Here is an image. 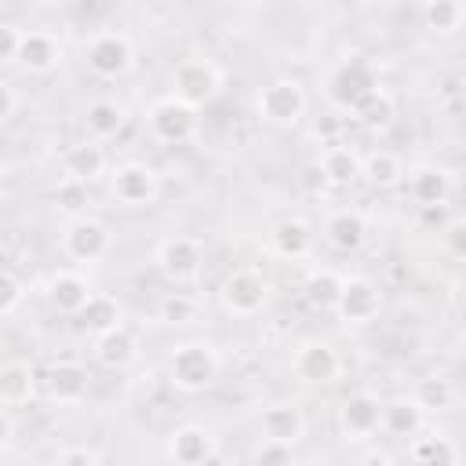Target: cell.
Segmentation results:
<instances>
[{
  "mask_svg": "<svg viewBox=\"0 0 466 466\" xmlns=\"http://www.w3.org/2000/svg\"><path fill=\"white\" fill-rule=\"evenodd\" d=\"M222 371V360L211 342H182L167 357V379L182 393H200L208 390Z\"/></svg>",
  "mask_w": 466,
  "mask_h": 466,
  "instance_id": "obj_1",
  "label": "cell"
},
{
  "mask_svg": "<svg viewBox=\"0 0 466 466\" xmlns=\"http://www.w3.org/2000/svg\"><path fill=\"white\" fill-rule=\"evenodd\" d=\"M379 87H382V84H379V73H375V66H371L364 55L342 58L339 69H335L331 80H328L331 102H335L339 109H350V113H357V106L368 102Z\"/></svg>",
  "mask_w": 466,
  "mask_h": 466,
  "instance_id": "obj_2",
  "label": "cell"
},
{
  "mask_svg": "<svg viewBox=\"0 0 466 466\" xmlns=\"http://www.w3.org/2000/svg\"><path fill=\"white\" fill-rule=\"evenodd\" d=\"M222 91V69L211 58H182L171 69V95L182 98L186 106L200 109L215 102Z\"/></svg>",
  "mask_w": 466,
  "mask_h": 466,
  "instance_id": "obj_3",
  "label": "cell"
},
{
  "mask_svg": "<svg viewBox=\"0 0 466 466\" xmlns=\"http://www.w3.org/2000/svg\"><path fill=\"white\" fill-rule=\"evenodd\" d=\"M255 113L273 127H295L306 113V87L295 76H277L255 95Z\"/></svg>",
  "mask_w": 466,
  "mask_h": 466,
  "instance_id": "obj_4",
  "label": "cell"
},
{
  "mask_svg": "<svg viewBox=\"0 0 466 466\" xmlns=\"http://www.w3.org/2000/svg\"><path fill=\"white\" fill-rule=\"evenodd\" d=\"M84 58H87V69L102 80H113V76H124L135 62V44L127 33L120 29H102L87 40L84 47Z\"/></svg>",
  "mask_w": 466,
  "mask_h": 466,
  "instance_id": "obj_5",
  "label": "cell"
},
{
  "mask_svg": "<svg viewBox=\"0 0 466 466\" xmlns=\"http://www.w3.org/2000/svg\"><path fill=\"white\" fill-rule=\"evenodd\" d=\"M157 269L171 280V284H193L200 277V266H204V248L197 237H164L157 244V255H153Z\"/></svg>",
  "mask_w": 466,
  "mask_h": 466,
  "instance_id": "obj_6",
  "label": "cell"
},
{
  "mask_svg": "<svg viewBox=\"0 0 466 466\" xmlns=\"http://www.w3.org/2000/svg\"><path fill=\"white\" fill-rule=\"evenodd\" d=\"M109 193H113V200H120L124 208L153 204V200L160 197V175H157V167H149V164H142V160L116 164L113 175H109Z\"/></svg>",
  "mask_w": 466,
  "mask_h": 466,
  "instance_id": "obj_7",
  "label": "cell"
},
{
  "mask_svg": "<svg viewBox=\"0 0 466 466\" xmlns=\"http://www.w3.org/2000/svg\"><path fill=\"white\" fill-rule=\"evenodd\" d=\"M146 124H149L153 138H160V142H167V146H178V142L193 138V131H197V109L186 106L182 98L167 95V98H160V102L149 106Z\"/></svg>",
  "mask_w": 466,
  "mask_h": 466,
  "instance_id": "obj_8",
  "label": "cell"
},
{
  "mask_svg": "<svg viewBox=\"0 0 466 466\" xmlns=\"http://www.w3.org/2000/svg\"><path fill=\"white\" fill-rule=\"evenodd\" d=\"M269 299V284L258 269H233L226 280H222V306L233 313V317H255L262 313Z\"/></svg>",
  "mask_w": 466,
  "mask_h": 466,
  "instance_id": "obj_9",
  "label": "cell"
},
{
  "mask_svg": "<svg viewBox=\"0 0 466 466\" xmlns=\"http://www.w3.org/2000/svg\"><path fill=\"white\" fill-rule=\"evenodd\" d=\"M335 313L346 324H371L382 313V291H379V284L368 280V277H346Z\"/></svg>",
  "mask_w": 466,
  "mask_h": 466,
  "instance_id": "obj_10",
  "label": "cell"
},
{
  "mask_svg": "<svg viewBox=\"0 0 466 466\" xmlns=\"http://www.w3.org/2000/svg\"><path fill=\"white\" fill-rule=\"evenodd\" d=\"M62 251L73 258V262H98L106 258L109 251V229L98 222V218H76L66 226L62 233Z\"/></svg>",
  "mask_w": 466,
  "mask_h": 466,
  "instance_id": "obj_11",
  "label": "cell"
},
{
  "mask_svg": "<svg viewBox=\"0 0 466 466\" xmlns=\"http://www.w3.org/2000/svg\"><path fill=\"white\" fill-rule=\"evenodd\" d=\"M342 371V357L331 342H320V339H309L295 350V375L302 382H313V386H324V382H335Z\"/></svg>",
  "mask_w": 466,
  "mask_h": 466,
  "instance_id": "obj_12",
  "label": "cell"
},
{
  "mask_svg": "<svg viewBox=\"0 0 466 466\" xmlns=\"http://www.w3.org/2000/svg\"><path fill=\"white\" fill-rule=\"evenodd\" d=\"M339 426H342V433L350 441L371 437L375 430H382V400L375 393H368V390L350 393L342 400V408H339Z\"/></svg>",
  "mask_w": 466,
  "mask_h": 466,
  "instance_id": "obj_13",
  "label": "cell"
},
{
  "mask_svg": "<svg viewBox=\"0 0 466 466\" xmlns=\"http://www.w3.org/2000/svg\"><path fill=\"white\" fill-rule=\"evenodd\" d=\"M44 295H47V302L58 309V313H80L87 302H91V284H87V277L84 273H76V269H58V273H51L47 277V288H44Z\"/></svg>",
  "mask_w": 466,
  "mask_h": 466,
  "instance_id": "obj_14",
  "label": "cell"
},
{
  "mask_svg": "<svg viewBox=\"0 0 466 466\" xmlns=\"http://www.w3.org/2000/svg\"><path fill=\"white\" fill-rule=\"evenodd\" d=\"M95 360H98L102 368H109V371H127V368L138 360V335H135L127 324H120V328L98 335V339H95Z\"/></svg>",
  "mask_w": 466,
  "mask_h": 466,
  "instance_id": "obj_15",
  "label": "cell"
},
{
  "mask_svg": "<svg viewBox=\"0 0 466 466\" xmlns=\"http://www.w3.org/2000/svg\"><path fill=\"white\" fill-rule=\"evenodd\" d=\"M258 430H262V441H280L295 448L306 433V415L295 404H269L258 415Z\"/></svg>",
  "mask_w": 466,
  "mask_h": 466,
  "instance_id": "obj_16",
  "label": "cell"
},
{
  "mask_svg": "<svg viewBox=\"0 0 466 466\" xmlns=\"http://www.w3.org/2000/svg\"><path fill=\"white\" fill-rule=\"evenodd\" d=\"M62 171H66V178L84 182V186H91L95 178H102L106 175V149H102V142L84 138V142L69 146L62 153Z\"/></svg>",
  "mask_w": 466,
  "mask_h": 466,
  "instance_id": "obj_17",
  "label": "cell"
},
{
  "mask_svg": "<svg viewBox=\"0 0 466 466\" xmlns=\"http://www.w3.org/2000/svg\"><path fill=\"white\" fill-rule=\"evenodd\" d=\"M317 167L324 171V182H331V186H350V182H357V178L364 175V157H360L353 146L335 142V146H324V149H320Z\"/></svg>",
  "mask_w": 466,
  "mask_h": 466,
  "instance_id": "obj_18",
  "label": "cell"
},
{
  "mask_svg": "<svg viewBox=\"0 0 466 466\" xmlns=\"http://www.w3.org/2000/svg\"><path fill=\"white\" fill-rule=\"evenodd\" d=\"M62 58V44L55 40V33L47 29H29L22 36V51H18V66L29 73H51Z\"/></svg>",
  "mask_w": 466,
  "mask_h": 466,
  "instance_id": "obj_19",
  "label": "cell"
},
{
  "mask_svg": "<svg viewBox=\"0 0 466 466\" xmlns=\"http://www.w3.org/2000/svg\"><path fill=\"white\" fill-rule=\"evenodd\" d=\"M87 368L76 364V360H58L51 364L47 371V393L58 400V404H80L87 397Z\"/></svg>",
  "mask_w": 466,
  "mask_h": 466,
  "instance_id": "obj_20",
  "label": "cell"
},
{
  "mask_svg": "<svg viewBox=\"0 0 466 466\" xmlns=\"http://www.w3.org/2000/svg\"><path fill=\"white\" fill-rule=\"evenodd\" d=\"M408 189L422 208H444L448 197H451V175L444 167H437V164H422V167L411 171Z\"/></svg>",
  "mask_w": 466,
  "mask_h": 466,
  "instance_id": "obj_21",
  "label": "cell"
},
{
  "mask_svg": "<svg viewBox=\"0 0 466 466\" xmlns=\"http://www.w3.org/2000/svg\"><path fill=\"white\" fill-rule=\"evenodd\" d=\"M33 397H36V371L25 360H7L0 368V404L15 411Z\"/></svg>",
  "mask_w": 466,
  "mask_h": 466,
  "instance_id": "obj_22",
  "label": "cell"
},
{
  "mask_svg": "<svg viewBox=\"0 0 466 466\" xmlns=\"http://www.w3.org/2000/svg\"><path fill=\"white\" fill-rule=\"evenodd\" d=\"M167 451H171V459L178 462V466H204L208 459H211V451H215V444H211V433L204 430V426H178L175 433H171V444H167Z\"/></svg>",
  "mask_w": 466,
  "mask_h": 466,
  "instance_id": "obj_23",
  "label": "cell"
},
{
  "mask_svg": "<svg viewBox=\"0 0 466 466\" xmlns=\"http://www.w3.org/2000/svg\"><path fill=\"white\" fill-rule=\"evenodd\" d=\"M127 124V109L113 98H95L87 109H84V135L91 142H106L113 135H120V127Z\"/></svg>",
  "mask_w": 466,
  "mask_h": 466,
  "instance_id": "obj_24",
  "label": "cell"
},
{
  "mask_svg": "<svg viewBox=\"0 0 466 466\" xmlns=\"http://www.w3.org/2000/svg\"><path fill=\"white\" fill-rule=\"evenodd\" d=\"M422 422H426V411L419 408L415 397H393V400L382 404V430L390 437H404V441L411 437L415 441Z\"/></svg>",
  "mask_w": 466,
  "mask_h": 466,
  "instance_id": "obj_25",
  "label": "cell"
},
{
  "mask_svg": "<svg viewBox=\"0 0 466 466\" xmlns=\"http://www.w3.org/2000/svg\"><path fill=\"white\" fill-rule=\"evenodd\" d=\"M324 237H328V244L335 248V251H357L364 240H368V222H364V215L360 211H335L331 218H328V226H324Z\"/></svg>",
  "mask_w": 466,
  "mask_h": 466,
  "instance_id": "obj_26",
  "label": "cell"
},
{
  "mask_svg": "<svg viewBox=\"0 0 466 466\" xmlns=\"http://www.w3.org/2000/svg\"><path fill=\"white\" fill-rule=\"evenodd\" d=\"M342 284H346V277H339L335 269H328V266H320V269H309V277L302 280V299L313 306V309H320V313H335V306H339V295H342Z\"/></svg>",
  "mask_w": 466,
  "mask_h": 466,
  "instance_id": "obj_27",
  "label": "cell"
},
{
  "mask_svg": "<svg viewBox=\"0 0 466 466\" xmlns=\"http://www.w3.org/2000/svg\"><path fill=\"white\" fill-rule=\"evenodd\" d=\"M76 320H80V328H87V331H95V335H106V331H113V328L124 324V320H120V302H116L113 295H102V291L91 295V302L76 313Z\"/></svg>",
  "mask_w": 466,
  "mask_h": 466,
  "instance_id": "obj_28",
  "label": "cell"
},
{
  "mask_svg": "<svg viewBox=\"0 0 466 466\" xmlns=\"http://www.w3.org/2000/svg\"><path fill=\"white\" fill-rule=\"evenodd\" d=\"M273 248L284 255V258H306L313 251V229L302 222V218H284L277 222L273 229Z\"/></svg>",
  "mask_w": 466,
  "mask_h": 466,
  "instance_id": "obj_29",
  "label": "cell"
},
{
  "mask_svg": "<svg viewBox=\"0 0 466 466\" xmlns=\"http://www.w3.org/2000/svg\"><path fill=\"white\" fill-rule=\"evenodd\" d=\"M411 462L415 466H455L459 462V448L444 433L415 437L411 441Z\"/></svg>",
  "mask_w": 466,
  "mask_h": 466,
  "instance_id": "obj_30",
  "label": "cell"
},
{
  "mask_svg": "<svg viewBox=\"0 0 466 466\" xmlns=\"http://www.w3.org/2000/svg\"><path fill=\"white\" fill-rule=\"evenodd\" d=\"M364 178H368L371 186H379V189H390V186H397V182L404 178V164H400L397 153L375 149V153L364 157Z\"/></svg>",
  "mask_w": 466,
  "mask_h": 466,
  "instance_id": "obj_31",
  "label": "cell"
},
{
  "mask_svg": "<svg viewBox=\"0 0 466 466\" xmlns=\"http://www.w3.org/2000/svg\"><path fill=\"white\" fill-rule=\"evenodd\" d=\"M422 22L433 33H451L466 22V7L459 0H426L422 4Z\"/></svg>",
  "mask_w": 466,
  "mask_h": 466,
  "instance_id": "obj_32",
  "label": "cell"
},
{
  "mask_svg": "<svg viewBox=\"0 0 466 466\" xmlns=\"http://www.w3.org/2000/svg\"><path fill=\"white\" fill-rule=\"evenodd\" d=\"M411 397L419 400L422 411H444V408H451L455 390H451V382L444 375H426V379L415 382V393Z\"/></svg>",
  "mask_w": 466,
  "mask_h": 466,
  "instance_id": "obj_33",
  "label": "cell"
},
{
  "mask_svg": "<svg viewBox=\"0 0 466 466\" xmlns=\"http://www.w3.org/2000/svg\"><path fill=\"white\" fill-rule=\"evenodd\" d=\"M55 208H58L62 215H69V222L87 218V208H91L87 186H84V182H73V178H62L58 189H55Z\"/></svg>",
  "mask_w": 466,
  "mask_h": 466,
  "instance_id": "obj_34",
  "label": "cell"
},
{
  "mask_svg": "<svg viewBox=\"0 0 466 466\" xmlns=\"http://www.w3.org/2000/svg\"><path fill=\"white\" fill-rule=\"evenodd\" d=\"M197 299L186 295V291H167L160 302H157V317L164 324H193L197 320Z\"/></svg>",
  "mask_w": 466,
  "mask_h": 466,
  "instance_id": "obj_35",
  "label": "cell"
},
{
  "mask_svg": "<svg viewBox=\"0 0 466 466\" xmlns=\"http://www.w3.org/2000/svg\"><path fill=\"white\" fill-rule=\"evenodd\" d=\"M353 116H357L360 124H368V127H386V124L393 120V98L379 87L368 102H360V106H357V113H353Z\"/></svg>",
  "mask_w": 466,
  "mask_h": 466,
  "instance_id": "obj_36",
  "label": "cell"
},
{
  "mask_svg": "<svg viewBox=\"0 0 466 466\" xmlns=\"http://www.w3.org/2000/svg\"><path fill=\"white\" fill-rule=\"evenodd\" d=\"M251 466H299L295 459V448L291 444H280V441H262L251 455Z\"/></svg>",
  "mask_w": 466,
  "mask_h": 466,
  "instance_id": "obj_37",
  "label": "cell"
},
{
  "mask_svg": "<svg viewBox=\"0 0 466 466\" xmlns=\"http://www.w3.org/2000/svg\"><path fill=\"white\" fill-rule=\"evenodd\" d=\"M25 299V284L18 280L15 269H4L0 273V317H11Z\"/></svg>",
  "mask_w": 466,
  "mask_h": 466,
  "instance_id": "obj_38",
  "label": "cell"
},
{
  "mask_svg": "<svg viewBox=\"0 0 466 466\" xmlns=\"http://www.w3.org/2000/svg\"><path fill=\"white\" fill-rule=\"evenodd\" d=\"M441 240H444V251L459 262H466V215L462 218H451L444 229H441Z\"/></svg>",
  "mask_w": 466,
  "mask_h": 466,
  "instance_id": "obj_39",
  "label": "cell"
},
{
  "mask_svg": "<svg viewBox=\"0 0 466 466\" xmlns=\"http://www.w3.org/2000/svg\"><path fill=\"white\" fill-rule=\"evenodd\" d=\"M22 36H25V29H18V25H11V22H0V62H4V66H18Z\"/></svg>",
  "mask_w": 466,
  "mask_h": 466,
  "instance_id": "obj_40",
  "label": "cell"
},
{
  "mask_svg": "<svg viewBox=\"0 0 466 466\" xmlns=\"http://www.w3.org/2000/svg\"><path fill=\"white\" fill-rule=\"evenodd\" d=\"M339 131H342L339 113H324V116H317V120H313V138H320V146H335Z\"/></svg>",
  "mask_w": 466,
  "mask_h": 466,
  "instance_id": "obj_41",
  "label": "cell"
},
{
  "mask_svg": "<svg viewBox=\"0 0 466 466\" xmlns=\"http://www.w3.org/2000/svg\"><path fill=\"white\" fill-rule=\"evenodd\" d=\"M55 466H102V459L91 448H66V451H58Z\"/></svg>",
  "mask_w": 466,
  "mask_h": 466,
  "instance_id": "obj_42",
  "label": "cell"
},
{
  "mask_svg": "<svg viewBox=\"0 0 466 466\" xmlns=\"http://www.w3.org/2000/svg\"><path fill=\"white\" fill-rule=\"evenodd\" d=\"M18 113V87L11 80H0V120L11 124Z\"/></svg>",
  "mask_w": 466,
  "mask_h": 466,
  "instance_id": "obj_43",
  "label": "cell"
},
{
  "mask_svg": "<svg viewBox=\"0 0 466 466\" xmlns=\"http://www.w3.org/2000/svg\"><path fill=\"white\" fill-rule=\"evenodd\" d=\"M357 466H393V459H390V451L371 448V451H364V455L357 459Z\"/></svg>",
  "mask_w": 466,
  "mask_h": 466,
  "instance_id": "obj_44",
  "label": "cell"
},
{
  "mask_svg": "<svg viewBox=\"0 0 466 466\" xmlns=\"http://www.w3.org/2000/svg\"><path fill=\"white\" fill-rule=\"evenodd\" d=\"M462 7H466V4H462Z\"/></svg>",
  "mask_w": 466,
  "mask_h": 466,
  "instance_id": "obj_45",
  "label": "cell"
}]
</instances>
